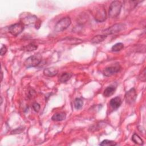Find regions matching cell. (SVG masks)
I'll return each mask as SVG.
<instances>
[{
  "label": "cell",
  "mask_w": 146,
  "mask_h": 146,
  "mask_svg": "<svg viewBox=\"0 0 146 146\" xmlns=\"http://www.w3.org/2000/svg\"><path fill=\"white\" fill-rule=\"evenodd\" d=\"M121 3L119 1H113L110 5L108 14L110 17L113 18L117 17L121 11Z\"/></svg>",
  "instance_id": "1"
},
{
  "label": "cell",
  "mask_w": 146,
  "mask_h": 146,
  "mask_svg": "<svg viewBox=\"0 0 146 146\" xmlns=\"http://www.w3.org/2000/svg\"><path fill=\"white\" fill-rule=\"evenodd\" d=\"M42 60V57L40 55H34L27 58L25 62L24 65L26 68L34 67L37 66Z\"/></svg>",
  "instance_id": "2"
},
{
  "label": "cell",
  "mask_w": 146,
  "mask_h": 146,
  "mask_svg": "<svg viewBox=\"0 0 146 146\" xmlns=\"http://www.w3.org/2000/svg\"><path fill=\"white\" fill-rule=\"evenodd\" d=\"M71 21L69 17H66L59 20L55 26V31L56 32H60L67 29L71 25Z\"/></svg>",
  "instance_id": "3"
},
{
  "label": "cell",
  "mask_w": 146,
  "mask_h": 146,
  "mask_svg": "<svg viewBox=\"0 0 146 146\" xmlns=\"http://www.w3.org/2000/svg\"><path fill=\"white\" fill-rule=\"evenodd\" d=\"M125 26L124 24H122V23L116 24V25H114L111 26L110 27H109L107 29L103 30L102 33L105 35L115 34V33H119V32L121 31V30H123L125 28Z\"/></svg>",
  "instance_id": "4"
},
{
  "label": "cell",
  "mask_w": 146,
  "mask_h": 146,
  "mask_svg": "<svg viewBox=\"0 0 146 146\" xmlns=\"http://www.w3.org/2000/svg\"><path fill=\"white\" fill-rule=\"evenodd\" d=\"M24 25L21 23H16L9 27V33L13 36H17L21 34L24 29Z\"/></svg>",
  "instance_id": "5"
},
{
  "label": "cell",
  "mask_w": 146,
  "mask_h": 146,
  "mask_svg": "<svg viewBox=\"0 0 146 146\" xmlns=\"http://www.w3.org/2000/svg\"><path fill=\"white\" fill-rule=\"evenodd\" d=\"M95 19L98 22H103L106 19V10L102 6H99L96 8L94 14Z\"/></svg>",
  "instance_id": "6"
},
{
  "label": "cell",
  "mask_w": 146,
  "mask_h": 146,
  "mask_svg": "<svg viewBox=\"0 0 146 146\" xmlns=\"http://www.w3.org/2000/svg\"><path fill=\"white\" fill-rule=\"evenodd\" d=\"M121 70V67L119 64H115L106 67L103 71V74L106 76H110L113 74H116Z\"/></svg>",
  "instance_id": "7"
},
{
  "label": "cell",
  "mask_w": 146,
  "mask_h": 146,
  "mask_svg": "<svg viewBox=\"0 0 146 146\" xmlns=\"http://www.w3.org/2000/svg\"><path fill=\"white\" fill-rule=\"evenodd\" d=\"M137 94L134 88H132L128 90L125 94V100L128 104H133L136 99Z\"/></svg>",
  "instance_id": "8"
},
{
  "label": "cell",
  "mask_w": 146,
  "mask_h": 146,
  "mask_svg": "<svg viewBox=\"0 0 146 146\" xmlns=\"http://www.w3.org/2000/svg\"><path fill=\"white\" fill-rule=\"evenodd\" d=\"M121 100L120 97L116 96L112 99L110 102V105L113 110H116L121 104Z\"/></svg>",
  "instance_id": "9"
},
{
  "label": "cell",
  "mask_w": 146,
  "mask_h": 146,
  "mask_svg": "<svg viewBox=\"0 0 146 146\" xmlns=\"http://www.w3.org/2000/svg\"><path fill=\"white\" fill-rule=\"evenodd\" d=\"M37 20V18L35 15H30L24 17L21 22L24 25H29L30 24H32L34 23L35 24Z\"/></svg>",
  "instance_id": "10"
},
{
  "label": "cell",
  "mask_w": 146,
  "mask_h": 146,
  "mask_svg": "<svg viewBox=\"0 0 146 146\" xmlns=\"http://www.w3.org/2000/svg\"><path fill=\"white\" fill-rule=\"evenodd\" d=\"M58 70L55 67H50L45 68L43 70V74L46 76H54L58 74Z\"/></svg>",
  "instance_id": "11"
},
{
  "label": "cell",
  "mask_w": 146,
  "mask_h": 146,
  "mask_svg": "<svg viewBox=\"0 0 146 146\" xmlns=\"http://www.w3.org/2000/svg\"><path fill=\"white\" fill-rule=\"evenodd\" d=\"M66 115L65 112H60L58 113H56L53 115V116L51 117L52 120L55 121H60L66 119Z\"/></svg>",
  "instance_id": "12"
},
{
  "label": "cell",
  "mask_w": 146,
  "mask_h": 146,
  "mask_svg": "<svg viewBox=\"0 0 146 146\" xmlns=\"http://www.w3.org/2000/svg\"><path fill=\"white\" fill-rule=\"evenodd\" d=\"M116 90V87L114 86H108L103 92V95L105 97H109L112 95Z\"/></svg>",
  "instance_id": "13"
},
{
  "label": "cell",
  "mask_w": 146,
  "mask_h": 146,
  "mask_svg": "<svg viewBox=\"0 0 146 146\" xmlns=\"http://www.w3.org/2000/svg\"><path fill=\"white\" fill-rule=\"evenodd\" d=\"M107 36L105 35H97L91 39V42L92 43H99L102 42L106 38Z\"/></svg>",
  "instance_id": "14"
},
{
  "label": "cell",
  "mask_w": 146,
  "mask_h": 146,
  "mask_svg": "<svg viewBox=\"0 0 146 146\" xmlns=\"http://www.w3.org/2000/svg\"><path fill=\"white\" fill-rule=\"evenodd\" d=\"M71 76H72L71 74L68 72H64L60 76L59 81L60 83H66L71 78Z\"/></svg>",
  "instance_id": "15"
},
{
  "label": "cell",
  "mask_w": 146,
  "mask_h": 146,
  "mask_svg": "<svg viewBox=\"0 0 146 146\" xmlns=\"http://www.w3.org/2000/svg\"><path fill=\"white\" fill-rule=\"evenodd\" d=\"M132 140L137 144L139 145H143L144 144V141L143 139L137 134L134 133L132 136Z\"/></svg>",
  "instance_id": "16"
},
{
  "label": "cell",
  "mask_w": 146,
  "mask_h": 146,
  "mask_svg": "<svg viewBox=\"0 0 146 146\" xmlns=\"http://www.w3.org/2000/svg\"><path fill=\"white\" fill-rule=\"evenodd\" d=\"M38 48L37 45L34 44L33 43H30L26 46L23 47L22 50L25 51H33L36 50Z\"/></svg>",
  "instance_id": "17"
},
{
  "label": "cell",
  "mask_w": 146,
  "mask_h": 146,
  "mask_svg": "<svg viewBox=\"0 0 146 146\" xmlns=\"http://www.w3.org/2000/svg\"><path fill=\"white\" fill-rule=\"evenodd\" d=\"M74 104L75 109L79 110L83 107V100L81 99L80 98H76L74 100Z\"/></svg>",
  "instance_id": "18"
},
{
  "label": "cell",
  "mask_w": 146,
  "mask_h": 146,
  "mask_svg": "<svg viewBox=\"0 0 146 146\" xmlns=\"http://www.w3.org/2000/svg\"><path fill=\"white\" fill-rule=\"evenodd\" d=\"M124 48V44L122 43H117L114 44L111 50L114 52H117L121 51Z\"/></svg>",
  "instance_id": "19"
},
{
  "label": "cell",
  "mask_w": 146,
  "mask_h": 146,
  "mask_svg": "<svg viewBox=\"0 0 146 146\" xmlns=\"http://www.w3.org/2000/svg\"><path fill=\"white\" fill-rule=\"evenodd\" d=\"M117 144L116 143H115L114 141H112V140H104L103 141H102L100 144V145H103V146H113V145H116Z\"/></svg>",
  "instance_id": "20"
},
{
  "label": "cell",
  "mask_w": 146,
  "mask_h": 146,
  "mask_svg": "<svg viewBox=\"0 0 146 146\" xmlns=\"http://www.w3.org/2000/svg\"><path fill=\"white\" fill-rule=\"evenodd\" d=\"M146 79V73H145V68H144L143 71L139 76V79L141 82H145Z\"/></svg>",
  "instance_id": "21"
},
{
  "label": "cell",
  "mask_w": 146,
  "mask_h": 146,
  "mask_svg": "<svg viewBox=\"0 0 146 146\" xmlns=\"http://www.w3.org/2000/svg\"><path fill=\"white\" fill-rule=\"evenodd\" d=\"M7 50V47H6V46L3 45V46H2V47L1 48V50H0L1 55L2 56L4 55L6 53Z\"/></svg>",
  "instance_id": "22"
},
{
  "label": "cell",
  "mask_w": 146,
  "mask_h": 146,
  "mask_svg": "<svg viewBox=\"0 0 146 146\" xmlns=\"http://www.w3.org/2000/svg\"><path fill=\"white\" fill-rule=\"evenodd\" d=\"M33 108L35 112H38L40 110V105L37 103H34L33 104Z\"/></svg>",
  "instance_id": "23"
},
{
  "label": "cell",
  "mask_w": 146,
  "mask_h": 146,
  "mask_svg": "<svg viewBox=\"0 0 146 146\" xmlns=\"http://www.w3.org/2000/svg\"><path fill=\"white\" fill-rule=\"evenodd\" d=\"M1 81L2 80V78H3V73H2V72H1Z\"/></svg>",
  "instance_id": "24"
},
{
  "label": "cell",
  "mask_w": 146,
  "mask_h": 146,
  "mask_svg": "<svg viewBox=\"0 0 146 146\" xmlns=\"http://www.w3.org/2000/svg\"><path fill=\"white\" fill-rule=\"evenodd\" d=\"M1 104H2V101H3V100H2V98L1 97Z\"/></svg>",
  "instance_id": "25"
}]
</instances>
